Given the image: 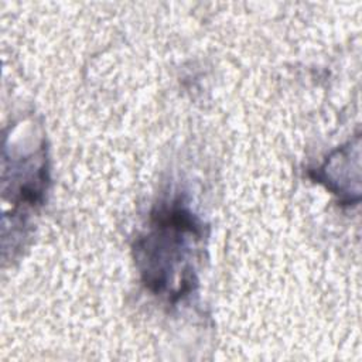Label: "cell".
Here are the masks:
<instances>
[{"mask_svg": "<svg viewBox=\"0 0 362 362\" xmlns=\"http://www.w3.org/2000/svg\"><path fill=\"white\" fill-rule=\"evenodd\" d=\"M201 236L197 219L182 208L163 209L153 216L151 232L137 242V257L146 284L156 293L167 290L180 297L191 290V280L178 267L192 276L189 264L191 242Z\"/></svg>", "mask_w": 362, "mask_h": 362, "instance_id": "obj_1", "label": "cell"}]
</instances>
